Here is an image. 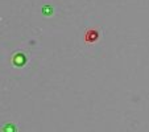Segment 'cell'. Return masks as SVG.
<instances>
[{"instance_id": "1", "label": "cell", "mask_w": 149, "mask_h": 132, "mask_svg": "<svg viewBox=\"0 0 149 132\" xmlns=\"http://www.w3.org/2000/svg\"><path fill=\"white\" fill-rule=\"evenodd\" d=\"M99 34H100L99 29L88 28L86 31V33H84V41H86V44H94V42H96L99 40Z\"/></svg>"}, {"instance_id": "3", "label": "cell", "mask_w": 149, "mask_h": 132, "mask_svg": "<svg viewBox=\"0 0 149 132\" xmlns=\"http://www.w3.org/2000/svg\"><path fill=\"white\" fill-rule=\"evenodd\" d=\"M25 62H26V58L24 56H21V54H16V56H15L13 64L16 65V66H23Z\"/></svg>"}, {"instance_id": "2", "label": "cell", "mask_w": 149, "mask_h": 132, "mask_svg": "<svg viewBox=\"0 0 149 132\" xmlns=\"http://www.w3.org/2000/svg\"><path fill=\"white\" fill-rule=\"evenodd\" d=\"M1 132H17V127L15 123L8 122V123H4L1 126Z\"/></svg>"}]
</instances>
